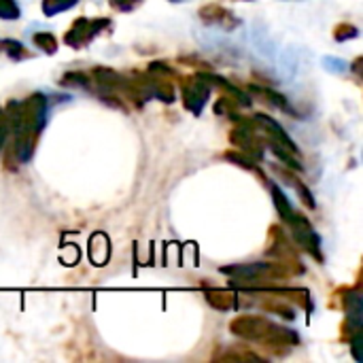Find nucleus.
I'll use <instances>...</instances> for the list:
<instances>
[{
  "label": "nucleus",
  "instance_id": "obj_1",
  "mask_svg": "<svg viewBox=\"0 0 363 363\" xmlns=\"http://www.w3.org/2000/svg\"><path fill=\"white\" fill-rule=\"evenodd\" d=\"M223 272L234 279H242V281H268V279H277L279 268L268 262H257V264H249V266L223 268Z\"/></svg>",
  "mask_w": 363,
  "mask_h": 363
},
{
  "label": "nucleus",
  "instance_id": "obj_2",
  "mask_svg": "<svg viewBox=\"0 0 363 363\" xmlns=\"http://www.w3.org/2000/svg\"><path fill=\"white\" fill-rule=\"evenodd\" d=\"M106 23H108L106 19H96V21H91V19H79L72 26V30L66 34V43L72 45V47H81V45L89 43L102 28H106Z\"/></svg>",
  "mask_w": 363,
  "mask_h": 363
},
{
  "label": "nucleus",
  "instance_id": "obj_3",
  "mask_svg": "<svg viewBox=\"0 0 363 363\" xmlns=\"http://www.w3.org/2000/svg\"><path fill=\"white\" fill-rule=\"evenodd\" d=\"M251 47L257 55H262L268 62H277L279 53H277V43L270 36L268 28L262 23H253L251 26Z\"/></svg>",
  "mask_w": 363,
  "mask_h": 363
},
{
  "label": "nucleus",
  "instance_id": "obj_4",
  "mask_svg": "<svg viewBox=\"0 0 363 363\" xmlns=\"http://www.w3.org/2000/svg\"><path fill=\"white\" fill-rule=\"evenodd\" d=\"M208 94H211L208 85L204 83L202 77H198L196 81H191L189 87H185V106H187L189 111L200 113V108H202L204 102L208 100Z\"/></svg>",
  "mask_w": 363,
  "mask_h": 363
},
{
  "label": "nucleus",
  "instance_id": "obj_5",
  "mask_svg": "<svg viewBox=\"0 0 363 363\" xmlns=\"http://www.w3.org/2000/svg\"><path fill=\"white\" fill-rule=\"evenodd\" d=\"M202 17L206 19V23H219V26H225V23H230V19H232V13H228V11H223V9H219V6H206V9H202Z\"/></svg>",
  "mask_w": 363,
  "mask_h": 363
},
{
  "label": "nucleus",
  "instance_id": "obj_6",
  "mask_svg": "<svg viewBox=\"0 0 363 363\" xmlns=\"http://www.w3.org/2000/svg\"><path fill=\"white\" fill-rule=\"evenodd\" d=\"M79 0H45L43 2V11H45V15H55V13H60V11H66V9H70L72 4H77Z\"/></svg>",
  "mask_w": 363,
  "mask_h": 363
},
{
  "label": "nucleus",
  "instance_id": "obj_7",
  "mask_svg": "<svg viewBox=\"0 0 363 363\" xmlns=\"http://www.w3.org/2000/svg\"><path fill=\"white\" fill-rule=\"evenodd\" d=\"M208 302L215 306V308H221V311H228V308H232L234 306V296H230V294H219V291H215V294H208Z\"/></svg>",
  "mask_w": 363,
  "mask_h": 363
},
{
  "label": "nucleus",
  "instance_id": "obj_8",
  "mask_svg": "<svg viewBox=\"0 0 363 363\" xmlns=\"http://www.w3.org/2000/svg\"><path fill=\"white\" fill-rule=\"evenodd\" d=\"M0 17L2 19H15L19 17V9L15 0H0Z\"/></svg>",
  "mask_w": 363,
  "mask_h": 363
},
{
  "label": "nucleus",
  "instance_id": "obj_9",
  "mask_svg": "<svg viewBox=\"0 0 363 363\" xmlns=\"http://www.w3.org/2000/svg\"><path fill=\"white\" fill-rule=\"evenodd\" d=\"M34 40H36V45H38V47H43L47 53H53V51H55V47H57V40H55L51 34H36V38H34Z\"/></svg>",
  "mask_w": 363,
  "mask_h": 363
},
{
  "label": "nucleus",
  "instance_id": "obj_10",
  "mask_svg": "<svg viewBox=\"0 0 363 363\" xmlns=\"http://www.w3.org/2000/svg\"><path fill=\"white\" fill-rule=\"evenodd\" d=\"M345 36H347V38H349V36H357V30L351 28V26H340V28L336 30V38H338V40H345Z\"/></svg>",
  "mask_w": 363,
  "mask_h": 363
},
{
  "label": "nucleus",
  "instance_id": "obj_11",
  "mask_svg": "<svg viewBox=\"0 0 363 363\" xmlns=\"http://www.w3.org/2000/svg\"><path fill=\"white\" fill-rule=\"evenodd\" d=\"M325 66H328V68H332V70H347V68H349V64H347V62H338V60H334V57L325 60Z\"/></svg>",
  "mask_w": 363,
  "mask_h": 363
},
{
  "label": "nucleus",
  "instance_id": "obj_12",
  "mask_svg": "<svg viewBox=\"0 0 363 363\" xmlns=\"http://www.w3.org/2000/svg\"><path fill=\"white\" fill-rule=\"evenodd\" d=\"M138 2H140V0H113V4H115L117 9H121V11H125V9H134Z\"/></svg>",
  "mask_w": 363,
  "mask_h": 363
}]
</instances>
